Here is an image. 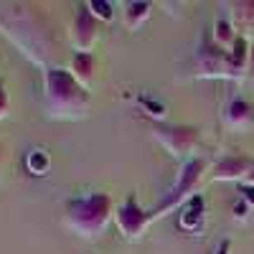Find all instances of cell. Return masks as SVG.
I'll return each mask as SVG.
<instances>
[{"label": "cell", "mask_w": 254, "mask_h": 254, "mask_svg": "<svg viewBox=\"0 0 254 254\" xmlns=\"http://www.w3.org/2000/svg\"><path fill=\"white\" fill-rule=\"evenodd\" d=\"M0 33L10 38L38 66H44L49 54H54V41L44 20L28 5H3V10H0Z\"/></svg>", "instance_id": "obj_1"}, {"label": "cell", "mask_w": 254, "mask_h": 254, "mask_svg": "<svg viewBox=\"0 0 254 254\" xmlns=\"http://www.w3.org/2000/svg\"><path fill=\"white\" fill-rule=\"evenodd\" d=\"M44 107L51 120H81L92 107L87 87L71 76L69 69L46 66L44 69Z\"/></svg>", "instance_id": "obj_2"}, {"label": "cell", "mask_w": 254, "mask_h": 254, "mask_svg": "<svg viewBox=\"0 0 254 254\" xmlns=\"http://www.w3.org/2000/svg\"><path fill=\"white\" fill-rule=\"evenodd\" d=\"M115 219L112 196L104 190L69 198L64 206V226L81 239H99Z\"/></svg>", "instance_id": "obj_3"}, {"label": "cell", "mask_w": 254, "mask_h": 254, "mask_svg": "<svg viewBox=\"0 0 254 254\" xmlns=\"http://www.w3.org/2000/svg\"><path fill=\"white\" fill-rule=\"evenodd\" d=\"M206 171H208V163H206L203 158L196 155V158L186 160V163L181 165V171H178L173 186L168 188V193H165V196L160 198V203L150 211L153 219H160V216H165V214H171L173 208H181L183 203H188L190 198L196 196V190H198V186H201Z\"/></svg>", "instance_id": "obj_4"}, {"label": "cell", "mask_w": 254, "mask_h": 254, "mask_svg": "<svg viewBox=\"0 0 254 254\" xmlns=\"http://www.w3.org/2000/svg\"><path fill=\"white\" fill-rule=\"evenodd\" d=\"M150 132L155 137V142L163 150L178 158V160H190L196 158L193 153L201 145V130L193 125H171V122H150Z\"/></svg>", "instance_id": "obj_5"}, {"label": "cell", "mask_w": 254, "mask_h": 254, "mask_svg": "<svg viewBox=\"0 0 254 254\" xmlns=\"http://www.w3.org/2000/svg\"><path fill=\"white\" fill-rule=\"evenodd\" d=\"M153 221H155L153 214L140 206L135 193L125 196L122 203L115 206V226H117V231L122 234L125 242H140Z\"/></svg>", "instance_id": "obj_6"}, {"label": "cell", "mask_w": 254, "mask_h": 254, "mask_svg": "<svg viewBox=\"0 0 254 254\" xmlns=\"http://www.w3.org/2000/svg\"><path fill=\"white\" fill-rule=\"evenodd\" d=\"M99 28H102V23L89 13L87 3L76 5L71 28H69V41H71L74 51L76 54H89V49L97 44V38H99Z\"/></svg>", "instance_id": "obj_7"}, {"label": "cell", "mask_w": 254, "mask_h": 254, "mask_svg": "<svg viewBox=\"0 0 254 254\" xmlns=\"http://www.w3.org/2000/svg\"><path fill=\"white\" fill-rule=\"evenodd\" d=\"M193 66L196 76L201 79H226V51L216 46L211 38H206L196 51Z\"/></svg>", "instance_id": "obj_8"}, {"label": "cell", "mask_w": 254, "mask_h": 254, "mask_svg": "<svg viewBox=\"0 0 254 254\" xmlns=\"http://www.w3.org/2000/svg\"><path fill=\"white\" fill-rule=\"evenodd\" d=\"M252 168H254L252 158L226 155V158H221L214 168H211V178H214V181H224V183H239V181L244 183Z\"/></svg>", "instance_id": "obj_9"}, {"label": "cell", "mask_w": 254, "mask_h": 254, "mask_svg": "<svg viewBox=\"0 0 254 254\" xmlns=\"http://www.w3.org/2000/svg\"><path fill=\"white\" fill-rule=\"evenodd\" d=\"M206 224V203L203 196L196 193L188 203L181 206V214H178V229L186 231V234H198Z\"/></svg>", "instance_id": "obj_10"}, {"label": "cell", "mask_w": 254, "mask_h": 254, "mask_svg": "<svg viewBox=\"0 0 254 254\" xmlns=\"http://www.w3.org/2000/svg\"><path fill=\"white\" fill-rule=\"evenodd\" d=\"M249 41L247 36H239L234 41V46L226 51V79H242L247 76V66H249Z\"/></svg>", "instance_id": "obj_11"}, {"label": "cell", "mask_w": 254, "mask_h": 254, "mask_svg": "<svg viewBox=\"0 0 254 254\" xmlns=\"http://www.w3.org/2000/svg\"><path fill=\"white\" fill-rule=\"evenodd\" d=\"M153 15V5L145 0H132V3L122 5V23L127 31H140Z\"/></svg>", "instance_id": "obj_12"}, {"label": "cell", "mask_w": 254, "mask_h": 254, "mask_svg": "<svg viewBox=\"0 0 254 254\" xmlns=\"http://www.w3.org/2000/svg\"><path fill=\"white\" fill-rule=\"evenodd\" d=\"M224 120H226V125L231 127V130H247V127L252 125V120H254V112L249 107V102H244V99L237 97V99H231L226 104Z\"/></svg>", "instance_id": "obj_13"}, {"label": "cell", "mask_w": 254, "mask_h": 254, "mask_svg": "<svg viewBox=\"0 0 254 254\" xmlns=\"http://www.w3.org/2000/svg\"><path fill=\"white\" fill-rule=\"evenodd\" d=\"M69 71L81 87H89V84L94 81V76H97V59L92 54H74Z\"/></svg>", "instance_id": "obj_14"}, {"label": "cell", "mask_w": 254, "mask_h": 254, "mask_svg": "<svg viewBox=\"0 0 254 254\" xmlns=\"http://www.w3.org/2000/svg\"><path fill=\"white\" fill-rule=\"evenodd\" d=\"M231 23L237 26L239 36H244V33H254V0L231 3Z\"/></svg>", "instance_id": "obj_15"}, {"label": "cell", "mask_w": 254, "mask_h": 254, "mask_svg": "<svg viewBox=\"0 0 254 254\" xmlns=\"http://www.w3.org/2000/svg\"><path fill=\"white\" fill-rule=\"evenodd\" d=\"M23 168L28 176H36V178H44L49 171H51V158L46 150H41V147H33V150L26 153L23 158Z\"/></svg>", "instance_id": "obj_16"}, {"label": "cell", "mask_w": 254, "mask_h": 254, "mask_svg": "<svg viewBox=\"0 0 254 254\" xmlns=\"http://www.w3.org/2000/svg\"><path fill=\"white\" fill-rule=\"evenodd\" d=\"M239 38V31H237V26L231 23V18H219L216 23H214V44L216 46H221L224 51H229L231 46H234V41Z\"/></svg>", "instance_id": "obj_17"}, {"label": "cell", "mask_w": 254, "mask_h": 254, "mask_svg": "<svg viewBox=\"0 0 254 254\" xmlns=\"http://www.w3.org/2000/svg\"><path fill=\"white\" fill-rule=\"evenodd\" d=\"M89 13L99 20V23H110L112 20V13H115V5L110 3V0H92V3H87Z\"/></svg>", "instance_id": "obj_18"}, {"label": "cell", "mask_w": 254, "mask_h": 254, "mask_svg": "<svg viewBox=\"0 0 254 254\" xmlns=\"http://www.w3.org/2000/svg\"><path fill=\"white\" fill-rule=\"evenodd\" d=\"M8 112H10V97H8L5 87L0 84V120H5V117H8Z\"/></svg>", "instance_id": "obj_19"}, {"label": "cell", "mask_w": 254, "mask_h": 254, "mask_svg": "<svg viewBox=\"0 0 254 254\" xmlns=\"http://www.w3.org/2000/svg\"><path fill=\"white\" fill-rule=\"evenodd\" d=\"M239 193H242V201H244V203L254 206V188H252V186L242 183V186H239Z\"/></svg>", "instance_id": "obj_20"}, {"label": "cell", "mask_w": 254, "mask_h": 254, "mask_svg": "<svg viewBox=\"0 0 254 254\" xmlns=\"http://www.w3.org/2000/svg\"><path fill=\"white\" fill-rule=\"evenodd\" d=\"M211 254H231V242H229V239H221Z\"/></svg>", "instance_id": "obj_21"}, {"label": "cell", "mask_w": 254, "mask_h": 254, "mask_svg": "<svg viewBox=\"0 0 254 254\" xmlns=\"http://www.w3.org/2000/svg\"><path fill=\"white\" fill-rule=\"evenodd\" d=\"M252 206L249 203H244V201H239L237 206H234V214H237V219H247V211H249Z\"/></svg>", "instance_id": "obj_22"}, {"label": "cell", "mask_w": 254, "mask_h": 254, "mask_svg": "<svg viewBox=\"0 0 254 254\" xmlns=\"http://www.w3.org/2000/svg\"><path fill=\"white\" fill-rule=\"evenodd\" d=\"M247 76L254 81V41H252V46H249V66H247Z\"/></svg>", "instance_id": "obj_23"}, {"label": "cell", "mask_w": 254, "mask_h": 254, "mask_svg": "<svg viewBox=\"0 0 254 254\" xmlns=\"http://www.w3.org/2000/svg\"><path fill=\"white\" fill-rule=\"evenodd\" d=\"M244 183L254 188V168H252V171H249V176H247V181H244Z\"/></svg>", "instance_id": "obj_24"}, {"label": "cell", "mask_w": 254, "mask_h": 254, "mask_svg": "<svg viewBox=\"0 0 254 254\" xmlns=\"http://www.w3.org/2000/svg\"><path fill=\"white\" fill-rule=\"evenodd\" d=\"M0 173H3V145H0Z\"/></svg>", "instance_id": "obj_25"}]
</instances>
